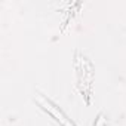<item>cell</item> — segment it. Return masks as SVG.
<instances>
[{
  "label": "cell",
  "mask_w": 126,
  "mask_h": 126,
  "mask_svg": "<svg viewBox=\"0 0 126 126\" xmlns=\"http://www.w3.org/2000/svg\"><path fill=\"white\" fill-rule=\"evenodd\" d=\"M37 101L40 102V105H42V107H43L46 111H49V113H50L53 117H56V120H58V122H61V123L64 125V126H74V125H73V123H71V122H70V120L65 117V116H64V113H62V111H61V110H59L56 105H53V104H52L49 99L43 98L40 94L37 95Z\"/></svg>",
  "instance_id": "6da1fadb"
}]
</instances>
